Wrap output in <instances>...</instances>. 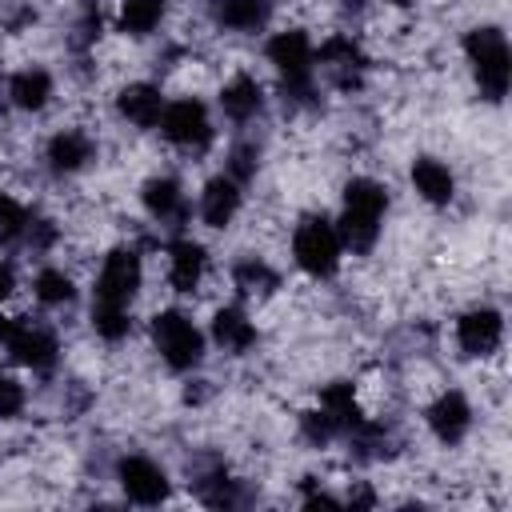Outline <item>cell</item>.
Listing matches in <instances>:
<instances>
[{
	"label": "cell",
	"mask_w": 512,
	"mask_h": 512,
	"mask_svg": "<svg viewBox=\"0 0 512 512\" xmlns=\"http://www.w3.org/2000/svg\"><path fill=\"white\" fill-rule=\"evenodd\" d=\"M12 328H16V320H4V316H0V340H4V344H8V336H12Z\"/></svg>",
	"instance_id": "d6a6232c"
},
{
	"label": "cell",
	"mask_w": 512,
	"mask_h": 512,
	"mask_svg": "<svg viewBox=\"0 0 512 512\" xmlns=\"http://www.w3.org/2000/svg\"><path fill=\"white\" fill-rule=\"evenodd\" d=\"M468 420H472V412H468V400H464L460 392H444V396L428 408V424H432V432H436L444 444H456V440L468 432Z\"/></svg>",
	"instance_id": "7c38bea8"
},
{
	"label": "cell",
	"mask_w": 512,
	"mask_h": 512,
	"mask_svg": "<svg viewBox=\"0 0 512 512\" xmlns=\"http://www.w3.org/2000/svg\"><path fill=\"white\" fill-rule=\"evenodd\" d=\"M220 104L232 120H248L256 108H260V84L252 76H232L220 92Z\"/></svg>",
	"instance_id": "7402d4cb"
},
{
	"label": "cell",
	"mask_w": 512,
	"mask_h": 512,
	"mask_svg": "<svg viewBox=\"0 0 512 512\" xmlns=\"http://www.w3.org/2000/svg\"><path fill=\"white\" fill-rule=\"evenodd\" d=\"M412 184H416V192L428 200V204H448L452 200V172L440 164V160H416L412 164Z\"/></svg>",
	"instance_id": "e0dca14e"
},
{
	"label": "cell",
	"mask_w": 512,
	"mask_h": 512,
	"mask_svg": "<svg viewBox=\"0 0 512 512\" xmlns=\"http://www.w3.org/2000/svg\"><path fill=\"white\" fill-rule=\"evenodd\" d=\"M232 172H236V176H248V172H252V152H248V148H236V152H232Z\"/></svg>",
	"instance_id": "4dcf8cb0"
},
{
	"label": "cell",
	"mask_w": 512,
	"mask_h": 512,
	"mask_svg": "<svg viewBox=\"0 0 512 512\" xmlns=\"http://www.w3.org/2000/svg\"><path fill=\"white\" fill-rule=\"evenodd\" d=\"M140 288V260L132 248H116L104 256V268L96 276V300L100 304H120L128 308V300Z\"/></svg>",
	"instance_id": "8992f818"
},
{
	"label": "cell",
	"mask_w": 512,
	"mask_h": 512,
	"mask_svg": "<svg viewBox=\"0 0 512 512\" xmlns=\"http://www.w3.org/2000/svg\"><path fill=\"white\" fill-rule=\"evenodd\" d=\"M268 60L276 64V72L284 76V84L292 92H308V76H312V64H316V52L308 44L304 32H280L268 40Z\"/></svg>",
	"instance_id": "5b68a950"
},
{
	"label": "cell",
	"mask_w": 512,
	"mask_h": 512,
	"mask_svg": "<svg viewBox=\"0 0 512 512\" xmlns=\"http://www.w3.org/2000/svg\"><path fill=\"white\" fill-rule=\"evenodd\" d=\"M380 216H384V188L376 180H348L344 188V212H340V244H348L352 252H368L376 232H380Z\"/></svg>",
	"instance_id": "6da1fadb"
},
{
	"label": "cell",
	"mask_w": 512,
	"mask_h": 512,
	"mask_svg": "<svg viewBox=\"0 0 512 512\" xmlns=\"http://www.w3.org/2000/svg\"><path fill=\"white\" fill-rule=\"evenodd\" d=\"M8 352H12L24 368H36V372H44V368L56 364V340H52V332L32 328V324H16V328H12Z\"/></svg>",
	"instance_id": "30bf717a"
},
{
	"label": "cell",
	"mask_w": 512,
	"mask_h": 512,
	"mask_svg": "<svg viewBox=\"0 0 512 512\" xmlns=\"http://www.w3.org/2000/svg\"><path fill=\"white\" fill-rule=\"evenodd\" d=\"M164 16V0H124L120 4V24L132 36H148Z\"/></svg>",
	"instance_id": "603a6c76"
},
{
	"label": "cell",
	"mask_w": 512,
	"mask_h": 512,
	"mask_svg": "<svg viewBox=\"0 0 512 512\" xmlns=\"http://www.w3.org/2000/svg\"><path fill=\"white\" fill-rule=\"evenodd\" d=\"M212 336H216V344H224L228 352H244V348H252L256 328H252V320H248L240 308H220L216 320H212Z\"/></svg>",
	"instance_id": "ac0fdd59"
},
{
	"label": "cell",
	"mask_w": 512,
	"mask_h": 512,
	"mask_svg": "<svg viewBox=\"0 0 512 512\" xmlns=\"http://www.w3.org/2000/svg\"><path fill=\"white\" fill-rule=\"evenodd\" d=\"M144 204H148V212L152 216H176L180 212V184L176 180H168V176H160V180H148L144 184Z\"/></svg>",
	"instance_id": "cb8c5ba5"
},
{
	"label": "cell",
	"mask_w": 512,
	"mask_h": 512,
	"mask_svg": "<svg viewBox=\"0 0 512 512\" xmlns=\"http://www.w3.org/2000/svg\"><path fill=\"white\" fill-rule=\"evenodd\" d=\"M268 12H272L268 0H220L216 20L224 28H236V32H256V28H264Z\"/></svg>",
	"instance_id": "d6986e66"
},
{
	"label": "cell",
	"mask_w": 512,
	"mask_h": 512,
	"mask_svg": "<svg viewBox=\"0 0 512 512\" xmlns=\"http://www.w3.org/2000/svg\"><path fill=\"white\" fill-rule=\"evenodd\" d=\"M392 4H408V0H392Z\"/></svg>",
	"instance_id": "836d02e7"
},
{
	"label": "cell",
	"mask_w": 512,
	"mask_h": 512,
	"mask_svg": "<svg viewBox=\"0 0 512 512\" xmlns=\"http://www.w3.org/2000/svg\"><path fill=\"white\" fill-rule=\"evenodd\" d=\"M160 128L172 144L180 148H204L212 140V128H208V112L200 100H176L160 112Z\"/></svg>",
	"instance_id": "52a82bcc"
},
{
	"label": "cell",
	"mask_w": 512,
	"mask_h": 512,
	"mask_svg": "<svg viewBox=\"0 0 512 512\" xmlns=\"http://www.w3.org/2000/svg\"><path fill=\"white\" fill-rule=\"evenodd\" d=\"M236 208H240V188H236L232 176H216V180L204 188V196H200V216H204V224H212V228H224V224L236 216Z\"/></svg>",
	"instance_id": "4fadbf2b"
},
{
	"label": "cell",
	"mask_w": 512,
	"mask_h": 512,
	"mask_svg": "<svg viewBox=\"0 0 512 512\" xmlns=\"http://www.w3.org/2000/svg\"><path fill=\"white\" fill-rule=\"evenodd\" d=\"M304 436H308V440H316V444H324V440H332V436H336V428L328 424V416H324V412H308V416H304Z\"/></svg>",
	"instance_id": "f546056e"
},
{
	"label": "cell",
	"mask_w": 512,
	"mask_h": 512,
	"mask_svg": "<svg viewBox=\"0 0 512 512\" xmlns=\"http://www.w3.org/2000/svg\"><path fill=\"white\" fill-rule=\"evenodd\" d=\"M236 288H240L244 296H268V292L276 288V272H272L268 264L248 260V264L236 268Z\"/></svg>",
	"instance_id": "d4e9b609"
},
{
	"label": "cell",
	"mask_w": 512,
	"mask_h": 512,
	"mask_svg": "<svg viewBox=\"0 0 512 512\" xmlns=\"http://www.w3.org/2000/svg\"><path fill=\"white\" fill-rule=\"evenodd\" d=\"M120 488H124V496L136 500V504H160V500L168 496V476H164V468H156L152 460L128 456V460H120Z\"/></svg>",
	"instance_id": "ba28073f"
},
{
	"label": "cell",
	"mask_w": 512,
	"mask_h": 512,
	"mask_svg": "<svg viewBox=\"0 0 512 512\" xmlns=\"http://www.w3.org/2000/svg\"><path fill=\"white\" fill-rule=\"evenodd\" d=\"M168 260H172V268H168L172 288L176 292H192L200 284V276H204V248L192 244V240H176Z\"/></svg>",
	"instance_id": "9a60e30c"
},
{
	"label": "cell",
	"mask_w": 512,
	"mask_h": 512,
	"mask_svg": "<svg viewBox=\"0 0 512 512\" xmlns=\"http://www.w3.org/2000/svg\"><path fill=\"white\" fill-rule=\"evenodd\" d=\"M320 412L328 416V424H332L336 432H352V428H360V404H356V396H352V384H344V380H336V384L324 388V396H320Z\"/></svg>",
	"instance_id": "5bb4252c"
},
{
	"label": "cell",
	"mask_w": 512,
	"mask_h": 512,
	"mask_svg": "<svg viewBox=\"0 0 512 512\" xmlns=\"http://www.w3.org/2000/svg\"><path fill=\"white\" fill-rule=\"evenodd\" d=\"M320 64H324V72H328L340 88H352V84L360 80V72H364L360 48H356L352 40H344V36H332V40L320 44Z\"/></svg>",
	"instance_id": "8fae6325"
},
{
	"label": "cell",
	"mask_w": 512,
	"mask_h": 512,
	"mask_svg": "<svg viewBox=\"0 0 512 512\" xmlns=\"http://www.w3.org/2000/svg\"><path fill=\"white\" fill-rule=\"evenodd\" d=\"M500 332H504V320L492 308H476V312L460 316V324H456V340L468 356H488L500 344Z\"/></svg>",
	"instance_id": "9c48e42d"
},
{
	"label": "cell",
	"mask_w": 512,
	"mask_h": 512,
	"mask_svg": "<svg viewBox=\"0 0 512 512\" xmlns=\"http://www.w3.org/2000/svg\"><path fill=\"white\" fill-rule=\"evenodd\" d=\"M152 340H156L160 356H164L176 372L196 368L200 356H204V336H200V332L192 328V320L180 316V312H160V316L152 320Z\"/></svg>",
	"instance_id": "277c9868"
},
{
	"label": "cell",
	"mask_w": 512,
	"mask_h": 512,
	"mask_svg": "<svg viewBox=\"0 0 512 512\" xmlns=\"http://www.w3.org/2000/svg\"><path fill=\"white\" fill-rule=\"evenodd\" d=\"M36 296L44 304H64V300H72V280L64 272H56V268H44L36 276Z\"/></svg>",
	"instance_id": "4316f807"
},
{
	"label": "cell",
	"mask_w": 512,
	"mask_h": 512,
	"mask_svg": "<svg viewBox=\"0 0 512 512\" xmlns=\"http://www.w3.org/2000/svg\"><path fill=\"white\" fill-rule=\"evenodd\" d=\"M120 112H124L132 124L152 128V124H160L164 100H160V92H156L152 84H128V88L120 92Z\"/></svg>",
	"instance_id": "2e32d148"
},
{
	"label": "cell",
	"mask_w": 512,
	"mask_h": 512,
	"mask_svg": "<svg viewBox=\"0 0 512 512\" xmlns=\"http://www.w3.org/2000/svg\"><path fill=\"white\" fill-rule=\"evenodd\" d=\"M48 160L56 172H76L84 160H92V140L84 132H60L48 144Z\"/></svg>",
	"instance_id": "44dd1931"
},
{
	"label": "cell",
	"mask_w": 512,
	"mask_h": 512,
	"mask_svg": "<svg viewBox=\"0 0 512 512\" xmlns=\"http://www.w3.org/2000/svg\"><path fill=\"white\" fill-rule=\"evenodd\" d=\"M292 252H296V264L304 272L332 276L340 264V236L324 216H308V220H300V228L292 236Z\"/></svg>",
	"instance_id": "3957f363"
},
{
	"label": "cell",
	"mask_w": 512,
	"mask_h": 512,
	"mask_svg": "<svg viewBox=\"0 0 512 512\" xmlns=\"http://www.w3.org/2000/svg\"><path fill=\"white\" fill-rule=\"evenodd\" d=\"M24 224H28L24 208L12 196H0V240H16L24 232Z\"/></svg>",
	"instance_id": "83f0119b"
},
{
	"label": "cell",
	"mask_w": 512,
	"mask_h": 512,
	"mask_svg": "<svg viewBox=\"0 0 512 512\" xmlns=\"http://www.w3.org/2000/svg\"><path fill=\"white\" fill-rule=\"evenodd\" d=\"M12 284H16V280H12V268H8V264H0V304L12 296Z\"/></svg>",
	"instance_id": "1f68e13d"
},
{
	"label": "cell",
	"mask_w": 512,
	"mask_h": 512,
	"mask_svg": "<svg viewBox=\"0 0 512 512\" xmlns=\"http://www.w3.org/2000/svg\"><path fill=\"white\" fill-rule=\"evenodd\" d=\"M464 48H468V60H472V68H476V80H480V88H484V96L488 100H500L504 92H508V44H504V36L496 32V28H476V32H468V40H464Z\"/></svg>",
	"instance_id": "7a4b0ae2"
},
{
	"label": "cell",
	"mask_w": 512,
	"mask_h": 512,
	"mask_svg": "<svg viewBox=\"0 0 512 512\" xmlns=\"http://www.w3.org/2000/svg\"><path fill=\"white\" fill-rule=\"evenodd\" d=\"M24 408V388L12 376H0V416H16Z\"/></svg>",
	"instance_id": "f1b7e54d"
},
{
	"label": "cell",
	"mask_w": 512,
	"mask_h": 512,
	"mask_svg": "<svg viewBox=\"0 0 512 512\" xmlns=\"http://www.w3.org/2000/svg\"><path fill=\"white\" fill-rule=\"evenodd\" d=\"M8 92H12V104H16V108L36 112V108L48 104V96H52V80H48V72L28 68V72H16V76H12Z\"/></svg>",
	"instance_id": "ffe728a7"
},
{
	"label": "cell",
	"mask_w": 512,
	"mask_h": 512,
	"mask_svg": "<svg viewBox=\"0 0 512 512\" xmlns=\"http://www.w3.org/2000/svg\"><path fill=\"white\" fill-rule=\"evenodd\" d=\"M128 308H120V304H92V328L104 336V340H120L124 332H128Z\"/></svg>",
	"instance_id": "484cf974"
}]
</instances>
